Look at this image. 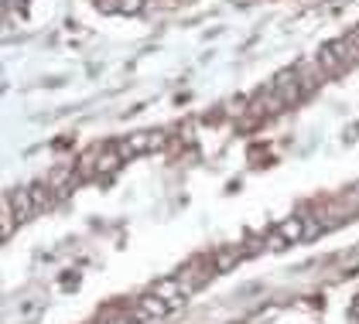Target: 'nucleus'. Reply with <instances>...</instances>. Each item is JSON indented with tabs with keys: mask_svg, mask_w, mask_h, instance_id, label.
Listing matches in <instances>:
<instances>
[{
	"mask_svg": "<svg viewBox=\"0 0 359 324\" xmlns=\"http://www.w3.org/2000/svg\"><path fill=\"white\" fill-rule=\"evenodd\" d=\"M195 290H198V287H195L192 280H185L182 273H171V276H165L161 283H154V287H151V294L165 300L168 311H171V307H178V304H185Z\"/></svg>",
	"mask_w": 359,
	"mask_h": 324,
	"instance_id": "obj_1",
	"label": "nucleus"
},
{
	"mask_svg": "<svg viewBox=\"0 0 359 324\" xmlns=\"http://www.w3.org/2000/svg\"><path fill=\"white\" fill-rule=\"evenodd\" d=\"M161 143H165V134H130V136H123V140H116L113 150L120 154V161H127V157H137L144 150L161 147Z\"/></svg>",
	"mask_w": 359,
	"mask_h": 324,
	"instance_id": "obj_2",
	"label": "nucleus"
},
{
	"mask_svg": "<svg viewBox=\"0 0 359 324\" xmlns=\"http://www.w3.org/2000/svg\"><path fill=\"white\" fill-rule=\"evenodd\" d=\"M14 225H18V218L11 212V202H7V195H0V239H7L14 232Z\"/></svg>",
	"mask_w": 359,
	"mask_h": 324,
	"instance_id": "obj_3",
	"label": "nucleus"
}]
</instances>
